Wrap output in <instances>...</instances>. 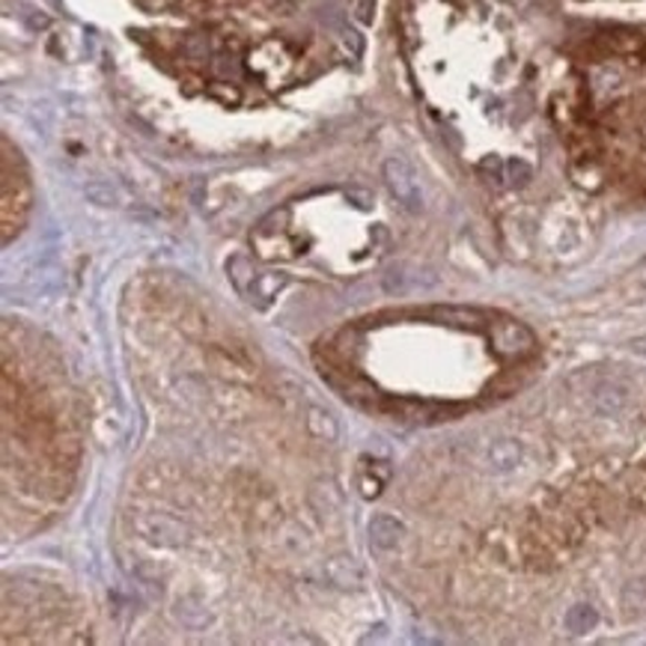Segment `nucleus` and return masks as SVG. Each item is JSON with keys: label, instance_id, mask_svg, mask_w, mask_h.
I'll use <instances>...</instances> for the list:
<instances>
[{"label": "nucleus", "instance_id": "4", "mask_svg": "<svg viewBox=\"0 0 646 646\" xmlns=\"http://www.w3.org/2000/svg\"><path fill=\"white\" fill-rule=\"evenodd\" d=\"M367 533H370V542L376 545V548H381V552H390V548H397V545L402 542V536H406V524L397 522L393 515L379 513L370 519V527H367Z\"/></svg>", "mask_w": 646, "mask_h": 646}, {"label": "nucleus", "instance_id": "13", "mask_svg": "<svg viewBox=\"0 0 646 646\" xmlns=\"http://www.w3.org/2000/svg\"><path fill=\"white\" fill-rule=\"evenodd\" d=\"M632 352L644 355L646 358V334H640V337H635V340H632Z\"/></svg>", "mask_w": 646, "mask_h": 646}, {"label": "nucleus", "instance_id": "3", "mask_svg": "<svg viewBox=\"0 0 646 646\" xmlns=\"http://www.w3.org/2000/svg\"><path fill=\"white\" fill-rule=\"evenodd\" d=\"M384 180H388V188L393 191V197L406 206L409 212L423 209V191H420V182L414 176L409 164L400 162V158H390L384 164Z\"/></svg>", "mask_w": 646, "mask_h": 646}, {"label": "nucleus", "instance_id": "12", "mask_svg": "<svg viewBox=\"0 0 646 646\" xmlns=\"http://www.w3.org/2000/svg\"><path fill=\"white\" fill-rule=\"evenodd\" d=\"M635 494L640 501H646V465L635 474Z\"/></svg>", "mask_w": 646, "mask_h": 646}, {"label": "nucleus", "instance_id": "2", "mask_svg": "<svg viewBox=\"0 0 646 646\" xmlns=\"http://www.w3.org/2000/svg\"><path fill=\"white\" fill-rule=\"evenodd\" d=\"M229 277H233V284L242 295H247L254 305L266 307L271 298L284 293L286 286L293 277L286 275V271H254V268L247 266V275H238L236 268H229Z\"/></svg>", "mask_w": 646, "mask_h": 646}, {"label": "nucleus", "instance_id": "8", "mask_svg": "<svg viewBox=\"0 0 646 646\" xmlns=\"http://www.w3.org/2000/svg\"><path fill=\"white\" fill-rule=\"evenodd\" d=\"M432 316L444 325H459V328H480L485 322V314L471 310V307H435Z\"/></svg>", "mask_w": 646, "mask_h": 646}, {"label": "nucleus", "instance_id": "11", "mask_svg": "<svg viewBox=\"0 0 646 646\" xmlns=\"http://www.w3.org/2000/svg\"><path fill=\"white\" fill-rule=\"evenodd\" d=\"M384 480H388V476H372V471H367V476H363L361 480V494L363 498H376V494L381 492V485H384Z\"/></svg>", "mask_w": 646, "mask_h": 646}, {"label": "nucleus", "instance_id": "9", "mask_svg": "<svg viewBox=\"0 0 646 646\" xmlns=\"http://www.w3.org/2000/svg\"><path fill=\"white\" fill-rule=\"evenodd\" d=\"M596 623H599V614H596V608L587 605V602L572 605L570 614H566V628H570L572 635H587V632L596 628Z\"/></svg>", "mask_w": 646, "mask_h": 646}, {"label": "nucleus", "instance_id": "6", "mask_svg": "<svg viewBox=\"0 0 646 646\" xmlns=\"http://www.w3.org/2000/svg\"><path fill=\"white\" fill-rule=\"evenodd\" d=\"M519 462H522V447L513 438H501V441H494L489 447V465L494 471H513Z\"/></svg>", "mask_w": 646, "mask_h": 646}, {"label": "nucleus", "instance_id": "1", "mask_svg": "<svg viewBox=\"0 0 646 646\" xmlns=\"http://www.w3.org/2000/svg\"><path fill=\"white\" fill-rule=\"evenodd\" d=\"M492 349L506 361H522L536 352V337L527 325L515 319H498L492 322Z\"/></svg>", "mask_w": 646, "mask_h": 646}, {"label": "nucleus", "instance_id": "7", "mask_svg": "<svg viewBox=\"0 0 646 646\" xmlns=\"http://www.w3.org/2000/svg\"><path fill=\"white\" fill-rule=\"evenodd\" d=\"M593 402H596V409H599L602 414H617V411L628 402V388L626 384H617V381H605V384H599L596 393H593Z\"/></svg>", "mask_w": 646, "mask_h": 646}, {"label": "nucleus", "instance_id": "10", "mask_svg": "<svg viewBox=\"0 0 646 646\" xmlns=\"http://www.w3.org/2000/svg\"><path fill=\"white\" fill-rule=\"evenodd\" d=\"M623 608H626L628 617L646 614V578L628 581L623 587Z\"/></svg>", "mask_w": 646, "mask_h": 646}, {"label": "nucleus", "instance_id": "5", "mask_svg": "<svg viewBox=\"0 0 646 646\" xmlns=\"http://www.w3.org/2000/svg\"><path fill=\"white\" fill-rule=\"evenodd\" d=\"M305 427L307 432L316 438V441H325V444H331L340 438V427H337V420H334L331 411H325L322 406H310L305 411Z\"/></svg>", "mask_w": 646, "mask_h": 646}]
</instances>
